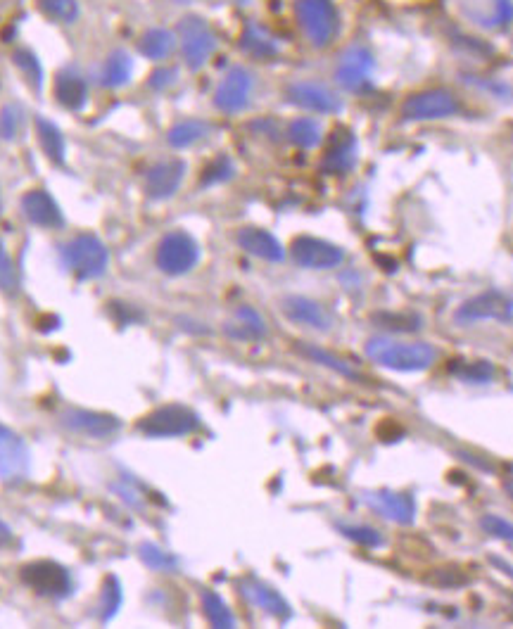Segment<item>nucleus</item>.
I'll return each mask as SVG.
<instances>
[{
    "mask_svg": "<svg viewBox=\"0 0 513 629\" xmlns=\"http://www.w3.org/2000/svg\"><path fill=\"white\" fill-rule=\"evenodd\" d=\"M354 162H357V141H354L352 131L338 129L328 141L321 169L326 174H347L354 167Z\"/></svg>",
    "mask_w": 513,
    "mask_h": 629,
    "instance_id": "6ab92c4d",
    "label": "nucleus"
},
{
    "mask_svg": "<svg viewBox=\"0 0 513 629\" xmlns=\"http://www.w3.org/2000/svg\"><path fill=\"white\" fill-rule=\"evenodd\" d=\"M55 98L67 110H81L88 100V84L84 76L74 69H62L55 76Z\"/></svg>",
    "mask_w": 513,
    "mask_h": 629,
    "instance_id": "4be33fe9",
    "label": "nucleus"
},
{
    "mask_svg": "<svg viewBox=\"0 0 513 629\" xmlns=\"http://www.w3.org/2000/svg\"><path fill=\"white\" fill-rule=\"evenodd\" d=\"M297 24L314 48H328L340 31V15L333 0H297Z\"/></svg>",
    "mask_w": 513,
    "mask_h": 629,
    "instance_id": "f03ea898",
    "label": "nucleus"
},
{
    "mask_svg": "<svg viewBox=\"0 0 513 629\" xmlns=\"http://www.w3.org/2000/svg\"><path fill=\"white\" fill-rule=\"evenodd\" d=\"M22 212L27 216L29 224L41 226V228H60L65 224V216H62V209L57 205L53 195L48 190H29L22 198Z\"/></svg>",
    "mask_w": 513,
    "mask_h": 629,
    "instance_id": "a211bd4d",
    "label": "nucleus"
},
{
    "mask_svg": "<svg viewBox=\"0 0 513 629\" xmlns=\"http://www.w3.org/2000/svg\"><path fill=\"white\" fill-rule=\"evenodd\" d=\"M238 3H240V5H247V3H252V0H238Z\"/></svg>",
    "mask_w": 513,
    "mask_h": 629,
    "instance_id": "09e8293b",
    "label": "nucleus"
},
{
    "mask_svg": "<svg viewBox=\"0 0 513 629\" xmlns=\"http://www.w3.org/2000/svg\"><path fill=\"white\" fill-rule=\"evenodd\" d=\"M504 492L509 494V499L513 501V475H511V478L504 480Z\"/></svg>",
    "mask_w": 513,
    "mask_h": 629,
    "instance_id": "de8ad7c7",
    "label": "nucleus"
},
{
    "mask_svg": "<svg viewBox=\"0 0 513 629\" xmlns=\"http://www.w3.org/2000/svg\"><path fill=\"white\" fill-rule=\"evenodd\" d=\"M141 558L152 570H160V573H171V570H176V558L155 544H143Z\"/></svg>",
    "mask_w": 513,
    "mask_h": 629,
    "instance_id": "e433bc0d",
    "label": "nucleus"
},
{
    "mask_svg": "<svg viewBox=\"0 0 513 629\" xmlns=\"http://www.w3.org/2000/svg\"><path fill=\"white\" fill-rule=\"evenodd\" d=\"M122 606V589H119L117 580H110L105 584V592H103V601H100V620L107 622L117 613V608Z\"/></svg>",
    "mask_w": 513,
    "mask_h": 629,
    "instance_id": "ea45409f",
    "label": "nucleus"
},
{
    "mask_svg": "<svg viewBox=\"0 0 513 629\" xmlns=\"http://www.w3.org/2000/svg\"><path fill=\"white\" fill-rule=\"evenodd\" d=\"M233 176V162L228 157H217L202 174V183L212 186V183H224Z\"/></svg>",
    "mask_w": 513,
    "mask_h": 629,
    "instance_id": "37998d69",
    "label": "nucleus"
},
{
    "mask_svg": "<svg viewBox=\"0 0 513 629\" xmlns=\"http://www.w3.org/2000/svg\"><path fill=\"white\" fill-rule=\"evenodd\" d=\"M480 527H483L490 537L504 539V542H513V523L504 520L502 516L487 513V516H483V520H480Z\"/></svg>",
    "mask_w": 513,
    "mask_h": 629,
    "instance_id": "a19ab883",
    "label": "nucleus"
},
{
    "mask_svg": "<svg viewBox=\"0 0 513 629\" xmlns=\"http://www.w3.org/2000/svg\"><path fill=\"white\" fill-rule=\"evenodd\" d=\"M340 532L352 542H357L361 546H380L383 544V535L373 530V527L366 525H340Z\"/></svg>",
    "mask_w": 513,
    "mask_h": 629,
    "instance_id": "4c0bfd02",
    "label": "nucleus"
},
{
    "mask_svg": "<svg viewBox=\"0 0 513 629\" xmlns=\"http://www.w3.org/2000/svg\"><path fill=\"white\" fill-rule=\"evenodd\" d=\"M297 349H300L304 357H309V359L316 361V364H321V366H328V368H331V371L340 373V376H345V378H350V380H357V383L361 380L359 371H354V368L347 364V361H342L340 357H335V354L326 352V349H321V347H316V345H297Z\"/></svg>",
    "mask_w": 513,
    "mask_h": 629,
    "instance_id": "2f4dec72",
    "label": "nucleus"
},
{
    "mask_svg": "<svg viewBox=\"0 0 513 629\" xmlns=\"http://www.w3.org/2000/svg\"><path fill=\"white\" fill-rule=\"evenodd\" d=\"M281 309L290 321L300 323V326H309L314 330H328L333 323L331 314H328L319 302L309 300V297H300V295L285 297Z\"/></svg>",
    "mask_w": 513,
    "mask_h": 629,
    "instance_id": "aec40b11",
    "label": "nucleus"
},
{
    "mask_svg": "<svg viewBox=\"0 0 513 629\" xmlns=\"http://www.w3.org/2000/svg\"><path fill=\"white\" fill-rule=\"evenodd\" d=\"M12 62H15V67L22 72L24 79L29 81V86H34L36 91L43 86V67L34 50L17 48L15 53H12Z\"/></svg>",
    "mask_w": 513,
    "mask_h": 629,
    "instance_id": "f704fd0d",
    "label": "nucleus"
},
{
    "mask_svg": "<svg viewBox=\"0 0 513 629\" xmlns=\"http://www.w3.org/2000/svg\"><path fill=\"white\" fill-rule=\"evenodd\" d=\"M133 60L126 50H112L100 67V84L105 88H122L131 81Z\"/></svg>",
    "mask_w": 513,
    "mask_h": 629,
    "instance_id": "bb28decb",
    "label": "nucleus"
},
{
    "mask_svg": "<svg viewBox=\"0 0 513 629\" xmlns=\"http://www.w3.org/2000/svg\"><path fill=\"white\" fill-rule=\"evenodd\" d=\"M288 138H290V143L297 145V148L312 150L321 143V138H323L321 124L312 117L293 119L288 126Z\"/></svg>",
    "mask_w": 513,
    "mask_h": 629,
    "instance_id": "7c9ffc66",
    "label": "nucleus"
},
{
    "mask_svg": "<svg viewBox=\"0 0 513 629\" xmlns=\"http://www.w3.org/2000/svg\"><path fill=\"white\" fill-rule=\"evenodd\" d=\"M513 319V300L502 292H483V295L471 297L461 304L456 311V321L461 326L475 321H511Z\"/></svg>",
    "mask_w": 513,
    "mask_h": 629,
    "instance_id": "f8f14e48",
    "label": "nucleus"
},
{
    "mask_svg": "<svg viewBox=\"0 0 513 629\" xmlns=\"http://www.w3.org/2000/svg\"><path fill=\"white\" fill-rule=\"evenodd\" d=\"M22 582L29 589H34L41 596H67L72 592V575L67 573V568H62L60 563L53 561H36L22 568Z\"/></svg>",
    "mask_w": 513,
    "mask_h": 629,
    "instance_id": "1a4fd4ad",
    "label": "nucleus"
},
{
    "mask_svg": "<svg viewBox=\"0 0 513 629\" xmlns=\"http://www.w3.org/2000/svg\"><path fill=\"white\" fill-rule=\"evenodd\" d=\"M29 473V449L17 432L0 425V480L19 482Z\"/></svg>",
    "mask_w": 513,
    "mask_h": 629,
    "instance_id": "2eb2a0df",
    "label": "nucleus"
},
{
    "mask_svg": "<svg viewBox=\"0 0 513 629\" xmlns=\"http://www.w3.org/2000/svg\"><path fill=\"white\" fill-rule=\"evenodd\" d=\"M449 371H452L459 380H464V383H471V385H487L497 378V368L485 359H478V361L456 359L449 364Z\"/></svg>",
    "mask_w": 513,
    "mask_h": 629,
    "instance_id": "c85d7f7f",
    "label": "nucleus"
},
{
    "mask_svg": "<svg viewBox=\"0 0 513 629\" xmlns=\"http://www.w3.org/2000/svg\"><path fill=\"white\" fill-rule=\"evenodd\" d=\"M62 423H65L67 430L93 437V440H105V437H112L114 432L122 428V421H119L117 416L98 414V411L88 409L65 411V414H62Z\"/></svg>",
    "mask_w": 513,
    "mask_h": 629,
    "instance_id": "dca6fc26",
    "label": "nucleus"
},
{
    "mask_svg": "<svg viewBox=\"0 0 513 629\" xmlns=\"http://www.w3.org/2000/svg\"><path fill=\"white\" fill-rule=\"evenodd\" d=\"M238 245L243 247L247 254H252V257H257V259H264V262H283L285 259L283 245L278 243L276 235L264 231V228H257V226L240 228Z\"/></svg>",
    "mask_w": 513,
    "mask_h": 629,
    "instance_id": "412c9836",
    "label": "nucleus"
},
{
    "mask_svg": "<svg viewBox=\"0 0 513 629\" xmlns=\"http://www.w3.org/2000/svg\"><path fill=\"white\" fill-rule=\"evenodd\" d=\"M176 46H179V38H176L174 31L155 27L148 29L141 36V41H138V53H141L145 60L160 62L167 60V57L176 50Z\"/></svg>",
    "mask_w": 513,
    "mask_h": 629,
    "instance_id": "393cba45",
    "label": "nucleus"
},
{
    "mask_svg": "<svg viewBox=\"0 0 513 629\" xmlns=\"http://www.w3.org/2000/svg\"><path fill=\"white\" fill-rule=\"evenodd\" d=\"M366 506L380 518L390 520L397 525H411L416 518V501L407 492H390V489H378V492H364Z\"/></svg>",
    "mask_w": 513,
    "mask_h": 629,
    "instance_id": "4468645a",
    "label": "nucleus"
},
{
    "mask_svg": "<svg viewBox=\"0 0 513 629\" xmlns=\"http://www.w3.org/2000/svg\"><path fill=\"white\" fill-rule=\"evenodd\" d=\"M456 112H459V103L445 88L414 93L402 105V117L407 122H435V119L454 117Z\"/></svg>",
    "mask_w": 513,
    "mask_h": 629,
    "instance_id": "0eeeda50",
    "label": "nucleus"
},
{
    "mask_svg": "<svg viewBox=\"0 0 513 629\" xmlns=\"http://www.w3.org/2000/svg\"><path fill=\"white\" fill-rule=\"evenodd\" d=\"M252 91H255V76L247 67L236 65L219 81L217 91H214V105L226 114H238L250 105Z\"/></svg>",
    "mask_w": 513,
    "mask_h": 629,
    "instance_id": "6e6552de",
    "label": "nucleus"
},
{
    "mask_svg": "<svg viewBox=\"0 0 513 629\" xmlns=\"http://www.w3.org/2000/svg\"><path fill=\"white\" fill-rule=\"evenodd\" d=\"M366 354L378 366L402 373L428 371L437 359V352L428 342H402L392 338H371Z\"/></svg>",
    "mask_w": 513,
    "mask_h": 629,
    "instance_id": "f257e3e1",
    "label": "nucleus"
},
{
    "mask_svg": "<svg viewBox=\"0 0 513 629\" xmlns=\"http://www.w3.org/2000/svg\"><path fill=\"white\" fill-rule=\"evenodd\" d=\"M494 27H506V24L513 22V3L511 0H494Z\"/></svg>",
    "mask_w": 513,
    "mask_h": 629,
    "instance_id": "c03bdc74",
    "label": "nucleus"
},
{
    "mask_svg": "<svg viewBox=\"0 0 513 629\" xmlns=\"http://www.w3.org/2000/svg\"><path fill=\"white\" fill-rule=\"evenodd\" d=\"M38 8L57 24H74L81 17L79 0H38Z\"/></svg>",
    "mask_w": 513,
    "mask_h": 629,
    "instance_id": "72a5a7b5",
    "label": "nucleus"
},
{
    "mask_svg": "<svg viewBox=\"0 0 513 629\" xmlns=\"http://www.w3.org/2000/svg\"><path fill=\"white\" fill-rule=\"evenodd\" d=\"M376 321L380 328L395 330V333H414L423 326L421 316L416 314H378Z\"/></svg>",
    "mask_w": 513,
    "mask_h": 629,
    "instance_id": "c9c22d12",
    "label": "nucleus"
},
{
    "mask_svg": "<svg viewBox=\"0 0 513 629\" xmlns=\"http://www.w3.org/2000/svg\"><path fill=\"white\" fill-rule=\"evenodd\" d=\"M200 418L193 409L181 404H169L160 406L152 414H148L138 423V430L145 432L148 437H181L190 435L193 430H198Z\"/></svg>",
    "mask_w": 513,
    "mask_h": 629,
    "instance_id": "423d86ee",
    "label": "nucleus"
},
{
    "mask_svg": "<svg viewBox=\"0 0 513 629\" xmlns=\"http://www.w3.org/2000/svg\"><path fill=\"white\" fill-rule=\"evenodd\" d=\"M36 133H38V143H41L43 152L50 162L62 164L65 162L67 155V145H65V136H62L60 129L50 122L46 117H38L36 119Z\"/></svg>",
    "mask_w": 513,
    "mask_h": 629,
    "instance_id": "cd10ccee",
    "label": "nucleus"
},
{
    "mask_svg": "<svg viewBox=\"0 0 513 629\" xmlns=\"http://www.w3.org/2000/svg\"><path fill=\"white\" fill-rule=\"evenodd\" d=\"M17 271L15 264H12L8 250H5L3 240H0V290L8 292V295H15L17 292Z\"/></svg>",
    "mask_w": 513,
    "mask_h": 629,
    "instance_id": "58836bf2",
    "label": "nucleus"
},
{
    "mask_svg": "<svg viewBox=\"0 0 513 629\" xmlns=\"http://www.w3.org/2000/svg\"><path fill=\"white\" fill-rule=\"evenodd\" d=\"M176 38H179L183 62L188 69H202L217 50V34L209 27L207 19L200 15L181 17L179 27H176Z\"/></svg>",
    "mask_w": 513,
    "mask_h": 629,
    "instance_id": "7ed1b4c3",
    "label": "nucleus"
},
{
    "mask_svg": "<svg viewBox=\"0 0 513 629\" xmlns=\"http://www.w3.org/2000/svg\"><path fill=\"white\" fill-rule=\"evenodd\" d=\"M179 3H188V0H179Z\"/></svg>",
    "mask_w": 513,
    "mask_h": 629,
    "instance_id": "8fccbe9b",
    "label": "nucleus"
},
{
    "mask_svg": "<svg viewBox=\"0 0 513 629\" xmlns=\"http://www.w3.org/2000/svg\"><path fill=\"white\" fill-rule=\"evenodd\" d=\"M183 176H186V162L183 160L157 162L145 176V193L152 200H167L181 188Z\"/></svg>",
    "mask_w": 513,
    "mask_h": 629,
    "instance_id": "f3484780",
    "label": "nucleus"
},
{
    "mask_svg": "<svg viewBox=\"0 0 513 629\" xmlns=\"http://www.w3.org/2000/svg\"><path fill=\"white\" fill-rule=\"evenodd\" d=\"M200 259V247L195 243L193 235L186 231H174L167 233L157 245L155 262L160 266V271L169 273V276H183L190 269H195Z\"/></svg>",
    "mask_w": 513,
    "mask_h": 629,
    "instance_id": "39448f33",
    "label": "nucleus"
},
{
    "mask_svg": "<svg viewBox=\"0 0 513 629\" xmlns=\"http://www.w3.org/2000/svg\"><path fill=\"white\" fill-rule=\"evenodd\" d=\"M240 50L255 60H271L278 55L276 38L259 24H247L243 36H240Z\"/></svg>",
    "mask_w": 513,
    "mask_h": 629,
    "instance_id": "a878e982",
    "label": "nucleus"
},
{
    "mask_svg": "<svg viewBox=\"0 0 513 629\" xmlns=\"http://www.w3.org/2000/svg\"><path fill=\"white\" fill-rule=\"evenodd\" d=\"M174 81H176V69H167V67L157 69V72L150 76V86L152 88H160V91H162V88H167V86L174 84Z\"/></svg>",
    "mask_w": 513,
    "mask_h": 629,
    "instance_id": "a18cd8bd",
    "label": "nucleus"
},
{
    "mask_svg": "<svg viewBox=\"0 0 513 629\" xmlns=\"http://www.w3.org/2000/svg\"><path fill=\"white\" fill-rule=\"evenodd\" d=\"M10 542H12V530L3 523V520H0V544H10Z\"/></svg>",
    "mask_w": 513,
    "mask_h": 629,
    "instance_id": "49530a36",
    "label": "nucleus"
},
{
    "mask_svg": "<svg viewBox=\"0 0 513 629\" xmlns=\"http://www.w3.org/2000/svg\"><path fill=\"white\" fill-rule=\"evenodd\" d=\"M290 254L302 269H312V271H326L335 269V266L342 264L345 259V252L342 247L328 243V240L312 238V235H300V238L293 240L290 245Z\"/></svg>",
    "mask_w": 513,
    "mask_h": 629,
    "instance_id": "9d476101",
    "label": "nucleus"
},
{
    "mask_svg": "<svg viewBox=\"0 0 513 629\" xmlns=\"http://www.w3.org/2000/svg\"><path fill=\"white\" fill-rule=\"evenodd\" d=\"M240 589H243V594L247 596V599L255 603L257 608H262L264 613L274 615V618H281V620L290 618L288 601H285L276 589H271L269 584H264L259 580H245V582H240Z\"/></svg>",
    "mask_w": 513,
    "mask_h": 629,
    "instance_id": "b1692460",
    "label": "nucleus"
},
{
    "mask_svg": "<svg viewBox=\"0 0 513 629\" xmlns=\"http://www.w3.org/2000/svg\"><path fill=\"white\" fill-rule=\"evenodd\" d=\"M19 124H22V112H19V107L5 105L3 110H0V138H5V141L17 138Z\"/></svg>",
    "mask_w": 513,
    "mask_h": 629,
    "instance_id": "79ce46f5",
    "label": "nucleus"
},
{
    "mask_svg": "<svg viewBox=\"0 0 513 629\" xmlns=\"http://www.w3.org/2000/svg\"><path fill=\"white\" fill-rule=\"evenodd\" d=\"M0 209H3V200H0Z\"/></svg>",
    "mask_w": 513,
    "mask_h": 629,
    "instance_id": "3c124183",
    "label": "nucleus"
},
{
    "mask_svg": "<svg viewBox=\"0 0 513 629\" xmlns=\"http://www.w3.org/2000/svg\"><path fill=\"white\" fill-rule=\"evenodd\" d=\"M285 98L300 110L316 114H335L342 110L340 95L319 81H295L285 88Z\"/></svg>",
    "mask_w": 513,
    "mask_h": 629,
    "instance_id": "9b49d317",
    "label": "nucleus"
},
{
    "mask_svg": "<svg viewBox=\"0 0 513 629\" xmlns=\"http://www.w3.org/2000/svg\"><path fill=\"white\" fill-rule=\"evenodd\" d=\"M202 608H205L207 620L219 629H231L236 627V618H233L231 608L226 606L224 599L214 592H202Z\"/></svg>",
    "mask_w": 513,
    "mask_h": 629,
    "instance_id": "473e14b6",
    "label": "nucleus"
},
{
    "mask_svg": "<svg viewBox=\"0 0 513 629\" xmlns=\"http://www.w3.org/2000/svg\"><path fill=\"white\" fill-rule=\"evenodd\" d=\"M373 67H376V60L366 48L352 46L342 53L338 67H335V81H338L340 88L345 91H364L366 86L371 84V74Z\"/></svg>",
    "mask_w": 513,
    "mask_h": 629,
    "instance_id": "ddd939ff",
    "label": "nucleus"
},
{
    "mask_svg": "<svg viewBox=\"0 0 513 629\" xmlns=\"http://www.w3.org/2000/svg\"><path fill=\"white\" fill-rule=\"evenodd\" d=\"M224 333L228 338L240 342H255L266 335V323L257 309L252 307H238L231 321H226Z\"/></svg>",
    "mask_w": 513,
    "mask_h": 629,
    "instance_id": "5701e85b",
    "label": "nucleus"
},
{
    "mask_svg": "<svg viewBox=\"0 0 513 629\" xmlns=\"http://www.w3.org/2000/svg\"><path fill=\"white\" fill-rule=\"evenodd\" d=\"M62 262L74 276L79 278H98L107 271L110 264V252H107L105 243L100 238H95L91 233L76 235L69 243L62 247Z\"/></svg>",
    "mask_w": 513,
    "mask_h": 629,
    "instance_id": "20e7f679",
    "label": "nucleus"
},
{
    "mask_svg": "<svg viewBox=\"0 0 513 629\" xmlns=\"http://www.w3.org/2000/svg\"><path fill=\"white\" fill-rule=\"evenodd\" d=\"M209 133V124L200 122V119H186V122L174 124L167 133V141L171 148H190V145L200 143Z\"/></svg>",
    "mask_w": 513,
    "mask_h": 629,
    "instance_id": "c756f323",
    "label": "nucleus"
}]
</instances>
